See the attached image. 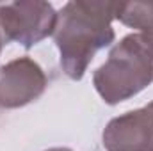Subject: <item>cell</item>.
Segmentation results:
<instances>
[{
    "label": "cell",
    "mask_w": 153,
    "mask_h": 151,
    "mask_svg": "<svg viewBox=\"0 0 153 151\" xmlns=\"http://www.w3.org/2000/svg\"><path fill=\"white\" fill-rule=\"evenodd\" d=\"M5 44V39H4V34H2V29H0V52H2V46Z\"/></svg>",
    "instance_id": "cell-8"
},
{
    "label": "cell",
    "mask_w": 153,
    "mask_h": 151,
    "mask_svg": "<svg viewBox=\"0 0 153 151\" xmlns=\"http://www.w3.org/2000/svg\"><path fill=\"white\" fill-rule=\"evenodd\" d=\"M152 151H153V150H152Z\"/></svg>",
    "instance_id": "cell-9"
},
{
    "label": "cell",
    "mask_w": 153,
    "mask_h": 151,
    "mask_svg": "<svg viewBox=\"0 0 153 151\" xmlns=\"http://www.w3.org/2000/svg\"><path fill=\"white\" fill-rule=\"evenodd\" d=\"M116 20L137 29L153 50V2H117Z\"/></svg>",
    "instance_id": "cell-6"
},
{
    "label": "cell",
    "mask_w": 153,
    "mask_h": 151,
    "mask_svg": "<svg viewBox=\"0 0 153 151\" xmlns=\"http://www.w3.org/2000/svg\"><path fill=\"white\" fill-rule=\"evenodd\" d=\"M48 85L43 68L30 57H18L0 68V109H20L36 101Z\"/></svg>",
    "instance_id": "cell-4"
},
{
    "label": "cell",
    "mask_w": 153,
    "mask_h": 151,
    "mask_svg": "<svg viewBox=\"0 0 153 151\" xmlns=\"http://www.w3.org/2000/svg\"><path fill=\"white\" fill-rule=\"evenodd\" d=\"M46 151H73V150H70V148H50Z\"/></svg>",
    "instance_id": "cell-7"
},
{
    "label": "cell",
    "mask_w": 153,
    "mask_h": 151,
    "mask_svg": "<svg viewBox=\"0 0 153 151\" xmlns=\"http://www.w3.org/2000/svg\"><path fill=\"white\" fill-rule=\"evenodd\" d=\"M57 13L43 0H20L0 4V29L5 44L14 41L25 50L53 36Z\"/></svg>",
    "instance_id": "cell-3"
},
{
    "label": "cell",
    "mask_w": 153,
    "mask_h": 151,
    "mask_svg": "<svg viewBox=\"0 0 153 151\" xmlns=\"http://www.w3.org/2000/svg\"><path fill=\"white\" fill-rule=\"evenodd\" d=\"M152 82L153 50L139 32L121 39L93 75L94 89L107 105H117L134 98Z\"/></svg>",
    "instance_id": "cell-2"
},
{
    "label": "cell",
    "mask_w": 153,
    "mask_h": 151,
    "mask_svg": "<svg viewBox=\"0 0 153 151\" xmlns=\"http://www.w3.org/2000/svg\"><path fill=\"white\" fill-rule=\"evenodd\" d=\"M116 11L117 2L75 0L57 13L53 41L61 53V66L71 80H80L94 53L114 41Z\"/></svg>",
    "instance_id": "cell-1"
},
{
    "label": "cell",
    "mask_w": 153,
    "mask_h": 151,
    "mask_svg": "<svg viewBox=\"0 0 153 151\" xmlns=\"http://www.w3.org/2000/svg\"><path fill=\"white\" fill-rule=\"evenodd\" d=\"M107 151L153 150V101L109 121L102 135Z\"/></svg>",
    "instance_id": "cell-5"
}]
</instances>
